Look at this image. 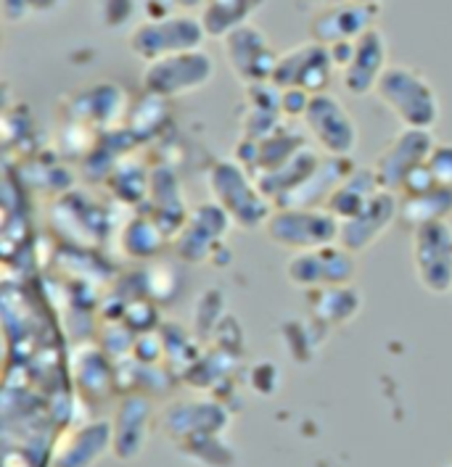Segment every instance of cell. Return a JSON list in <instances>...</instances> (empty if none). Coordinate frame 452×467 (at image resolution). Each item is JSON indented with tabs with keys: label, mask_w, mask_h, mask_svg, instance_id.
Masks as SVG:
<instances>
[{
	"label": "cell",
	"mask_w": 452,
	"mask_h": 467,
	"mask_svg": "<svg viewBox=\"0 0 452 467\" xmlns=\"http://www.w3.org/2000/svg\"><path fill=\"white\" fill-rule=\"evenodd\" d=\"M378 100L410 130H434L442 119V100L426 74L410 64H389L378 79Z\"/></svg>",
	"instance_id": "cell-1"
},
{
	"label": "cell",
	"mask_w": 452,
	"mask_h": 467,
	"mask_svg": "<svg viewBox=\"0 0 452 467\" xmlns=\"http://www.w3.org/2000/svg\"><path fill=\"white\" fill-rule=\"evenodd\" d=\"M209 188L217 203L230 214L233 224L244 230L265 227L276 212V203L265 196L259 180L238 159L217 161L209 172Z\"/></svg>",
	"instance_id": "cell-2"
},
{
	"label": "cell",
	"mask_w": 452,
	"mask_h": 467,
	"mask_svg": "<svg viewBox=\"0 0 452 467\" xmlns=\"http://www.w3.org/2000/svg\"><path fill=\"white\" fill-rule=\"evenodd\" d=\"M265 233L270 244L301 254L339 244L342 220L328 206H276Z\"/></svg>",
	"instance_id": "cell-3"
},
{
	"label": "cell",
	"mask_w": 452,
	"mask_h": 467,
	"mask_svg": "<svg viewBox=\"0 0 452 467\" xmlns=\"http://www.w3.org/2000/svg\"><path fill=\"white\" fill-rule=\"evenodd\" d=\"M204 40H206V29L201 25V16L164 14V16H153L132 26L127 46L132 50V56L151 64L173 53L204 48Z\"/></svg>",
	"instance_id": "cell-4"
},
{
	"label": "cell",
	"mask_w": 452,
	"mask_h": 467,
	"mask_svg": "<svg viewBox=\"0 0 452 467\" xmlns=\"http://www.w3.org/2000/svg\"><path fill=\"white\" fill-rule=\"evenodd\" d=\"M215 79V61L204 48L183 50L146 64L143 90L156 99H180L196 93Z\"/></svg>",
	"instance_id": "cell-5"
},
{
	"label": "cell",
	"mask_w": 452,
	"mask_h": 467,
	"mask_svg": "<svg viewBox=\"0 0 452 467\" xmlns=\"http://www.w3.org/2000/svg\"><path fill=\"white\" fill-rule=\"evenodd\" d=\"M286 277L291 285L304 291H323L352 285L357 277V254L342 244H331L312 251L294 254L286 265Z\"/></svg>",
	"instance_id": "cell-6"
},
{
	"label": "cell",
	"mask_w": 452,
	"mask_h": 467,
	"mask_svg": "<svg viewBox=\"0 0 452 467\" xmlns=\"http://www.w3.org/2000/svg\"><path fill=\"white\" fill-rule=\"evenodd\" d=\"M413 270L428 294L452 291V224L447 220L413 227Z\"/></svg>",
	"instance_id": "cell-7"
},
{
	"label": "cell",
	"mask_w": 452,
	"mask_h": 467,
	"mask_svg": "<svg viewBox=\"0 0 452 467\" xmlns=\"http://www.w3.org/2000/svg\"><path fill=\"white\" fill-rule=\"evenodd\" d=\"M339 74L331 48L323 43H301L297 48L280 53L278 58L276 74H273V85L280 90H304L310 96L328 93L333 77Z\"/></svg>",
	"instance_id": "cell-8"
},
{
	"label": "cell",
	"mask_w": 452,
	"mask_h": 467,
	"mask_svg": "<svg viewBox=\"0 0 452 467\" xmlns=\"http://www.w3.org/2000/svg\"><path fill=\"white\" fill-rule=\"evenodd\" d=\"M301 122L326 156H352L360 143V130L352 119V114L344 109V103L331 93L312 96Z\"/></svg>",
	"instance_id": "cell-9"
},
{
	"label": "cell",
	"mask_w": 452,
	"mask_h": 467,
	"mask_svg": "<svg viewBox=\"0 0 452 467\" xmlns=\"http://www.w3.org/2000/svg\"><path fill=\"white\" fill-rule=\"evenodd\" d=\"M223 53H226L230 72L236 74L247 88L273 82L280 53H276L270 37L257 25H244L226 35Z\"/></svg>",
	"instance_id": "cell-10"
},
{
	"label": "cell",
	"mask_w": 452,
	"mask_h": 467,
	"mask_svg": "<svg viewBox=\"0 0 452 467\" xmlns=\"http://www.w3.org/2000/svg\"><path fill=\"white\" fill-rule=\"evenodd\" d=\"M436 146L431 130H410L405 127L400 135L381 150L373 170L386 191L397 193L405 188V182L428 164V156Z\"/></svg>",
	"instance_id": "cell-11"
},
{
	"label": "cell",
	"mask_w": 452,
	"mask_h": 467,
	"mask_svg": "<svg viewBox=\"0 0 452 467\" xmlns=\"http://www.w3.org/2000/svg\"><path fill=\"white\" fill-rule=\"evenodd\" d=\"M381 5H365L352 0H331L318 5V11L310 19V40L323 46L352 43L368 29L378 26Z\"/></svg>",
	"instance_id": "cell-12"
},
{
	"label": "cell",
	"mask_w": 452,
	"mask_h": 467,
	"mask_svg": "<svg viewBox=\"0 0 452 467\" xmlns=\"http://www.w3.org/2000/svg\"><path fill=\"white\" fill-rule=\"evenodd\" d=\"M386 69H389V40L381 26H373L352 43L350 56L339 69V77L350 96L365 99L376 93L378 79Z\"/></svg>",
	"instance_id": "cell-13"
},
{
	"label": "cell",
	"mask_w": 452,
	"mask_h": 467,
	"mask_svg": "<svg viewBox=\"0 0 452 467\" xmlns=\"http://www.w3.org/2000/svg\"><path fill=\"white\" fill-rule=\"evenodd\" d=\"M397 217H400V196L392 191H381L357 214H352L350 220L342 222L339 244L360 256L363 251H368L376 244Z\"/></svg>",
	"instance_id": "cell-14"
},
{
	"label": "cell",
	"mask_w": 452,
	"mask_h": 467,
	"mask_svg": "<svg viewBox=\"0 0 452 467\" xmlns=\"http://www.w3.org/2000/svg\"><path fill=\"white\" fill-rule=\"evenodd\" d=\"M230 214L215 201V203H201L199 209L191 214V220L185 222V227L180 230L177 238V256L183 262H194L199 265L206 256L215 254V246L226 238L230 230Z\"/></svg>",
	"instance_id": "cell-15"
},
{
	"label": "cell",
	"mask_w": 452,
	"mask_h": 467,
	"mask_svg": "<svg viewBox=\"0 0 452 467\" xmlns=\"http://www.w3.org/2000/svg\"><path fill=\"white\" fill-rule=\"evenodd\" d=\"M381 191H386V188L381 185L373 167H354L344 177V182L333 191V196L328 198L326 206L344 222L350 220L352 214H357L368 201H373Z\"/></svg>",
	"instance_id": "cell-16"
},
{
	"label": "cell",
	"mask_w": 452,
	"mask_h": 467,
	"mask_svg": "<svg viewBox=\"0 0 452 467\" xmlns=\"http://www.w3.org/2000/svg\"><path fill=\"white\" fill-rule=\"evenodd\" d=\"M265 0H206L201 5V25L206 37L223 40L238 26L251 25V19L262 11Z\"/></svg>",
	"instance_id": "cell-17"
},
{
	"label": "cell",
	"mask_w": 452,
	"mask_h": 467,
	"mask_svg": "<svg viewBox=\"0 0 452 467\" xmlns=\"http://www.w3.org/2000/svg\"><path fill=\"white\" fill-rule=\"evenodd\" d=\"M452 214V188L447 185H431L418 193H405L400 196V217L407 220L413 227L426 224V222L447 220Z\"/></svg>",
	"instance_id": "cell-18"
},
{
	"label": "cell",
	"mask_w": 452,
	"mask_h": 467,
	"mask_svg": "<svg viewBox=\"0 0 452 467\" xmlns=\"http://www.w3.org/2000/svg\"><path fill=\"white\" fill-rule=\"evenodd\" d=\"M426 167L439 185L452 188V143H436L428 156Z\"/></svg>",
	"instance_id": "cell-19"
},
{
	"label": "cell",
	"mask_w": 452,
	"mask_h": 467,
	"mask_svg": "<svg viewBox=\"0 0 452 467\" xmlns=\"http://www.w3.org/2000/svg\"><path fill=\"white\" fill-rule=\"evenodd\" d=\"M3 3V19L8 22V25H16V22H22L26 19L32 11H29V0H0Z\"/></svg>",
	"instance_id": "cell-20"
},
{
	"label": "cell",
	"mask_w": 452,
	"mask_h": 467,
	"mask_svg": "<svg viewBox=\"0 0 452 467\" xmlns=\"http://www.w3.org/2000/svg\"><path fill=\"white\" fill-rule=\"evenodd\" d=\"M67 5V0H29V11L37 16H50L56 11H61Z\"/></svg>",
	"instance_id": "cell-21"
},
{
	"label": "cell",
	"mask_w": 452,
	"mask_h": 467,
	"mask_svg": "<svg viewBox=\"0 0 452 467\" xmlns=\"http://www.w3.org/2000/svg\"><path fill=\"white\" fill-rule=\"evenodd\" d=\"M164 3H170V5H177V8L188 11V8H199V5H204L206 0H164Z\"/></svg>",
	"instance_id": "cell-22"
},
{
	"label": "cell",
	"mask_w": 452,
	"mask_h": 467,
	"mask_svg": "<svg viewBox=\"0 0 452 467\" xmlns=\"http://www.w3.org/2000/svg\"><path fill=\"white\" fill-rule=\"evenodd\" d=\"M352 3H365V5H381L384 0H352Z\"/></svg>",
	"instance_id": "cell-23"
},
{
	"label": "cell",
	"mask_w": 452,
	"mask_h": 467,
	"mask_svg": "<svg viewBox=\"0 0 452 467\" xmlns=\"http://www.w3.org/2000/svg\"><path fill=\"white\" fill-rule=\"evenodd\" d=\"M307 3H312V5H323V3H331V0H307Z\"/></svg>",
	"instance_id": "cell-24"
}]
</instances>
